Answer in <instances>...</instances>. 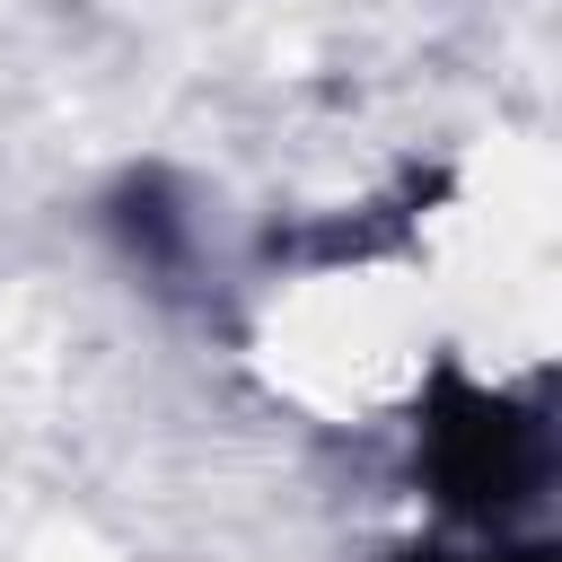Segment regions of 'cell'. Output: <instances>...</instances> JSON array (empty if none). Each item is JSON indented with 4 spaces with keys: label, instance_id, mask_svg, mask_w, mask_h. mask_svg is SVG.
<instances>
[{
    "label": "cell",
    "instance_id": "2",
    "mask_svg": "<svg viewBox=\"0 0 562 562\" xmlns=\"http://www.w3.org/2000/svg\"><path fill=\"white\" fill-rule=\"evenodd\" d=\"M395 562H553V544H536V536H474V544H422V553H395Z\"/></svg>",
    "mask_w": 562,
    "mask_h": 562
},
{
    "label": "cell",
    "instance_id": "1",
    "mask_svg": "<svg viewBox=\"0 0 562 562\" xmlns=\"http://www.w3.org/2000/svg\"><path fill=\"white\" fill-rule=\"evenodd\" d=\"M413 474L474 536H509L544 501V483H553L544 404L474 386L465 369H439L430 395H422V422H413Z\"/></svg>",
    "mask_w": 562,
    "mask_h": 562
}]
</instances>
